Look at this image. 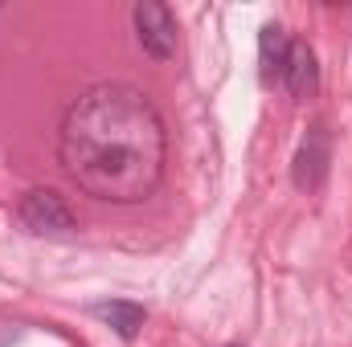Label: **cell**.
<instances>
[{
	"label": "cell",
	"instance_id": "obj_1",
	"mask_svg": "<svg viewBox=\"0 0 352 347\" xmlns=\"http://www.w3.org/2000/svg\"><path fill=\"white\" fill-rule=\"evenodd\" d=\"M58 164L94 200L140 204L164 180L168 127L140 86L98 82L62 115Z\"/></svg>",
	"mask_w": 352,
	"mask_h": 347
},
{
	"label": "cell",
	"instance_id": "obj_2",
	"mask_svg": "<svg viewBox=\"0 0 352 347\" xmlns=\"http://www.w3.org/2000/svg\"><path fill=\"white\" fill-rule=\"evenodd\" d=\"M16 221L25 225V233L33 237H50V241H70L78 233V217L70 213L66 196L54 188H33L21 196L16 204Z\"/></svg>",
	"mask_w": 352,
	"mask_h": 347
},
{
	"label": "cell",
	"instance_id": "obj_3",
	"mask_svg": "<svg viewBox=\"0 0 352 347\" xmlns=\"http://www.w3.org/2000/svg\"><path fill=\"white\" fill-rule=\"evenodd\" d=\"M131 29H135L140 49H144L152 62L176 58L180 29H176V16H173L168 4H160V0H140V4L131 8Z\"/></svg>",
	"mask_w": 352,
	"mask_h": 347
},
{
	"label": "cell",
	"instance_id": "obj_4",
	"mask_svg": "<svg viewBox=\"0 0 352 347\" xmlns=\"http://www.w3.org/2000/svg\"><path fill=\"white\" fill-rule=\"evenodd\" d=\"M328 164H332V139H328V127L316 123V127L303 135V143H299V152H295V160H291V184H295L303 196L320 192L324 180H328Z\"/></svg>",
	"mask_w": 352,
	"mask_h": 347
},
{
	"label": "cell",
	"instance_id": "obj_5",
	"mask_svg": "<svg viewBox=\"0 0 352 347\" xmlns=\"http://www.w3.org/2000/svg\"><path fill=\"white\" fill-rule=\"evenodd\" d=\"M278 86L287 90L291 98H299V102H307L320 90V62H316V49L307 41H295L291 37V49H287V66H283V82Z\"/></svg>",
	"mask_w": 352,
	"mask_h": 347
},
{
	"label": "cell",
	"instance_id": "obj_6",
	"mask_svg": "<svg viewBox=\"0 0 352 347\" xmlns=\"http://www.w3.org/2000/svg\"><path fill=\"white\" fill-rule=\"evenodd\" d=\"M90 315L98 319V323H107L119 339H135L140 335V327H144V319H148V311L140 307V302H131V298H102V302H90Z\"/></svg>",
	"mask_w": 352,
	"mask_h": 347
},
{
	"label": "cell",
	"instance_id": "obj_7",
	"mask_svg": "<svg viewBox=\"0 0 352 347\" xmlns=\"http://www.w3.org/2000/svg\"><path fill=\"white\" fill-rule=\"evenodd\" d=\"M287 49H291V37L283 25H263L258 33V74H263L266 86H278L283 82V66H287Z\"/></svg>",
	"mask_w": 352,
	"mask_h": 347
}]
</instances>
